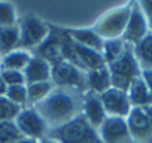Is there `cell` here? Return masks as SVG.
<instances>
[{
	"label": "cell",
	"mask_w": 152,
	"mask_h": 143,
	"mask_svg": "<svg viewBox=\"0 0 152 143\" xmlns=\"http://www.w3.org/2000/svg\"><path fill=\"white\" fill-rule=\"evenodd\" d=\"M85 93L55 87L46 98L33 106L46 122L48 128H57L82 113Z\"/></svg>",
	"instance_id": "cell-1"
},
{
	"label": "cell",
	"mask_w": 152,
	"mask_h": 143,
	"mask_svg": "<svg viewBox=\"0 0 152 143\" xmlns=\"http://www.w3.org/2000/svg\"><path fill=\"white\" fill-rule=\"evenodd\" d=\"M46 137L58 143H102L99 131L82 113L61 127L49 130Z\"/></svg>",
	"instance_id": "cell-2"
},
{
	"label": "cell",
	"mask_w": 152,
	"mask_h": 143,
	"mask_svg": "<svg viewBox=\"0 0 152 143\" xmlns=\"http://www.w3.org/2000/svg\"><path fill=\"white\" fill-rule=\"evenodd\" d=\"M109 73H110V81H112V87L121 91H128L130 85L140 78L142 75V69L139 67V63L134 57L133 52V46L127 43L122 55L113 61L112 64L107 66Z\"/></svg>",
	"instance_id": "cell-3"
},
{
	"label": "cell",
	"mask_w": 152,
	"mask_h": 143,
	"mask_svg": "<svg viewBox=\"0 0 152 143\" xmlns=\"http://www.w3.org/2000/svg\"><path fill=\"white\" fill-rule=\"evenodd\" d=\"M130 12H131V3L122 5V6H116L110 11H107L104 15H102L96 24L93 26L94 31L103 39H119L122 37L128 18H130Z\"/></svg>",
	"instance_id": "cell-4"
},
{
	"label": "cell",
	"mask_w": 152,
	"mask_h": 143,
	"mask_svg": "<svg viewBox=\"0 0 152 143\" xmlns=\"http://www.w3.org/2000/svg\"><path fill=\"white\" fill-rule=\"evenodd\" d=\"M18 27H20V42L17 49L28 51V52H33L48 37L51 30L49 23L42 21L33 14L24 15L20 20Z\"/></svg>",
	"instance_id": "cell-5"
},
{
	"label": "cell",
	"mask_w": 152,
	"mask_h": 143,
	"mask_svg": "<svg viewBox=\"0 0 152 143\" xmlns=\"http://www.w3.org/2000/svg\"><path fill=\"white\" fill-rule=\"evenodd\" d=\"M51 82L58 88L88 93L87 72L78 69L67 61H61L51 67Z\"/></svg>",
	"instance_id": "cell-6"
},
{
	"label": "cell",
	"mask_w": 152,
	"mask_h": 143,
	"mask_svg": "<svg viewBox=\"0 0 152 143\" xmlns=\"http://www.w3.org/2000/svg\"><path fill=\"white\" fill-rule=\"evenodd\" d=\"M15 124L18 125L24 137L34 139V140L45 139L49 131L46 122L43 121V118L39 115V112L34 107H24L17 116Z\"/></svg>",
	"instance_id": "cell-7"
},
{
	"label": "cell",
	"mask_w": 152,
	"mask_h": 143,
	"mask_svg": "<svg viewBox=\"0 0 152 143\" xmlns=\"http://www.w3.org/2000/svg\"><path fill=\"white\" fill-rule=\"evenodd\" d=\"M51 30L48 37L31 52L33 55L40 57L45 60L51 67L64 61L63 51H61V39H63V27H58L55 24H49Z\"/></svg>",
	"instance_id": "cell-8"
},
{
	"label": "cell",
	"mask_w": 152,
	"mask_h": 143,
	"mask_svg": "<svg viewBox=\"0 0 152 143\" xmlns=\"http://www.w3.org/2000/svg\"><path fill=\"white\" fill-rule=\"evenodd\" d=\"M97 131L102 143H134L125 118L107 116Z\"/></svg>",
	"instance_id": "cell-9"
},
{
	"label": "cell",
	"mask_w": 152,
	"mask_h": 143,
	"mask_svg": "<svg viewBox=\"0 0 152 143\" xmlns=\"http://www.w3.org/2000/svg\"><path fill=\"white\" fill-rule=\"evenodd\" d=\"M149 26L146 21V17L139 5V2H133L131 3V12H130V18L125 27V31L122 34V40L131 46H134L136 43H139L148 33H149Z\"/></svg>",
	"instance_id": "cell-10"
},
{
	"label": "cell",
	"mask_w": 152,
	"mask_h": 143,
	"mask_svg": "<svg viewBox=\"0 0 152 143\" xmlns=\"http://www.w3.org/2000/svg\"><path fill=\"white\" fill-rule=\"evenodd\" d=\"M102 104L104 107V112L107 116H116V118H127L131 107V103L128 100V96L125 91L109 88L103 94H100Z\"/></svg>",
	"instance_id": "cell-11"
},
{
	"label": "cell",
	"mask_w": 152,
	"mask_h": 143,
	"mask_svg": "<svg viewBox=\"0 0 152 143\" xmlns=\"http://www.w3.org/2000/svg\"><path fill=\"white\" fill-rule=\"evenodd\" d=\"M125 121L134 143H152V127L143 109L133 107Z\"/></svg>",
	"instance_id": "cell-12"
},
{
	"label": "cell",
	"mask_w": 152,
	"mask_h": 143,
	"mask_svg": "<svg viewBox=\"0 0 152 143\" xmlns=\"http://www.w3.org/2000/svg\"><path fill=\"white\" fill-rule=\"evenodd\" d=\"M82 115L85 116V119L96 128L99 130L100 125L104 122V119L107 118L104 107L102 104L100 96L94 94V93H85L84 96V104H82Z\"/></svg>",
	"instance_id": "cell-13"
},
{
	"label": "cell",
	"mask_w": 152,
	"mask_h": 143,
	"mask_svg": "<svg viewBox=\"0 0 152 143\" xmlns=\"http://www.w3.org/2000/svg\"><path fill=\"white\" fill-rule=\"evenodd\" d=\"M23 73H24L26 85L37 84V82H48L51 81V66L40 57L31 54V60L28 61Z\"/></svg>",
	"instance_id": "cell-14"
},
{
	"label": "cell",
	"mask_w": 152,
	"mask_h": 143,
	"mask_svg": "<svg viewBox=\"0 0 152 143\" xmlns=\"http://www.w3.org/2000/svg\"><path fill=\"white\" fill-rule=\"evenodd\" d=\"M66 34L78 45L102 52L104 40L94 31V28H64Z\"/></svg>",
	"instance_id": "cell-15"
},
{
	"label": "cell",
	"mask_w": 152,
	"mask_h": 143,
	"mask_svg": "<svg viewBox=\"0 0 152 143\" xmlns=\"http://www.w3.org/2000/svg\"><path fill=\"white\" fill-rule=\"evenodd\" d=\"M87 84H88V91L99 96L107 91L109 88H112V81H110V73L107 66L87 72Z\"/></svg>",
	"instance_id": "cell-16"
},
{
	"label": "cell",
	"mask_w": 152,
	"mask_h": 143,
	"mask_svg": "<svg viewBox=\"0 0 152 143\" xmlns=\"http://www.w3.org/2000/svg\"><path fill=\"white\" fill-rule=\"evenodd\" d=\"M128 100L131 103V107H148L152 104V94L148 90L146 84L143 82L142 78H137L128 88L127 91Z\"/></svg>",
	"instance_id": "cell-17"
},
{
	"label": "cell",
	"mask_w": 152,
	"mask_h": 143,
	"mask_svg": "<svg viewBox=\"0 0 152 143\" xmlns=\"http://www.w3.org/2000/svg\"><path fill=\"white\" fill-rule=\"evenodd\" d=\"M133 52L142 70H152V31L133 46Z\"/></svg>",
	"instance_id": "cell-18"
},
{
	"label": "cell",
	"mask_w": 152,
	"mask_h": 143,
	"mask_svg": "<svg viewBox=\"0 0 152 143\" xmlns=\"http://www.w3.org/2000/svg\"><path fill=\"white\" fill-rule=\"evenodd\" d=\"M31 60V52L23 51V49H15L5 57H2L0 69H8V70H17V72H24L27 67L28 61Z\"/></svg>",
	"instance_id": "cell-19"
},
{
	"label": "cell",
	"mask_w": 152,
	"mask_h": 143,
	"mask_svg": "<svg viewBox=\"0 0 152 143\" xmlns=\"http://www.w3.org/2000/svg\"><path fill=\"white\" fill-rule=\"evenodd\" d=\"M20 42V27H0V55L5 57L6 54L15 51Z\"/></svg>",
	"instance_id": "cell-20"
},
{
	"label": "cell",
	"mask_w": 152,
	"mask_h": 143,
	"mask_svg": "<svg viewBox=\"0 0 152 143\" xmlns=\"http://www.w3.org/2000/svg\"><path fill=\"white\" fill-rule=\"evenodd\" d=\"M27 87V103L28 107L36 106L37 103H40L43 98L48 97V94L55 88V85L48 81V82H37V84H30L26 85Z\"/></svg>",
	"instance_id": "cell-21"
},
{
	"label": "cell",
	"mask_w": 152,
	"mask_h": 143,
	"mask_svg": "<svg viewBox=\"0 0 152 143\" xmlns=\"http://www.w3.org/2000/svg\"><path fill=\"white\" fill-rule=\"evenodd\" d=\"M125 46H127V43L121 37L119 39H107V40H104L103 49H102V55H103V60H104L106 66H109L113 61H116L122 55Z\"/></svg>",
	"instance_id": "cell-22"
},
{
	"label": "cell",
	"mask_w": 152,
	"mask_h": 143,
	"mask_svg": "<svg viewBox=\"0 0 152 143\" xmlns=\"http://www.w3.org/2000/svg\"><path fill=\"white\" fill-rule=\"evenodd\" d=\"M23 137L24 136L15 124V121L0 122V143H14Z\"/></svg>",
	"instance_id": "cell-23"
},
{
	"label": "cell",
	"mask_w": 152,
	"mask_h": 143,
	"mask_svg": "<svg viewBox=\"0 0 152 143\" xmlns=\"http://www.w3.org/2000/svg\"><path fill=\"white\" fill-rule=\"evenodd\" d=\"M23 107L12 103L8 97H0V122L5 121H15Z\"/></svg>",
	"instance_id": "cell-24"
},
{
	"label": "cell",
	"mask_w": 152,
	"mask_h": 143,
	"mask_svg": "<svg viewBox=\"0 0 152 143\" xmlns=\"http://www.w3.org/2000/svg\"><path fill=\"white\" fill-rule=\"evenodd\" d=\"M18 24L15 6L9 2H0V27H11Z\"/></svg>",
	"instance_id": "cell-25"
},
{
	"label": "cell",
	"mask_w": 152,
	"mask_h": 143,
	"mask_svg": "<svg viewBox=\"0 0 152 143\" xmlns=\"http://www.w3.org/2000/svg\"><path fill=\"white\" fill-rule=\"evenodd\" d=\"M12 103L18 104L20 107H28L27 103V87L26 85H14V87H8L6 90V96Z\"/></svg>",
	"instance_id": "cell-26"
},
{
	"label": "cell",
	"mask_w": 152,
	"mask_h": 143,
	"mask_svg": "<svg viewBox=\"0 0 152 143\" xmlns=\"http://www.w3.org/2000/svg\"><path fill=\"white\" fill-rule=\"evenodd\" d=\"M0 76L3 78V81H5V84H6L8 87L26 85V79H24V73H23V72L8 70V69H0Z\"/></svg>",
	"instance_id": "cell-27"
},
{
	"label": "cell",
	"mask_w": 152,
	"mask_h": 143,
	"mask_svg": "<svg viewBox=\"0 0 152 143\" xmlns=\"http://www.w3.org/2000/svg\"><path fill=\"white\" fill-rule=\"evenodd\" d=\"M145 17H146V21H148V26H149V30L152 31V2H139Z\"/></svg>",
	"instance_id": "cell-28"
},
{
	"label": "cell",
	"mask_w": 152,
	"mask_h": 143,
	"mask_svg": "<svg viewBox=\"0 0 152 143\" xmlns=\"http://www.w3.org/2000/svg\"><path fill=\"white\" fill-rule=\"evenodd\" d=\"M140 78L143 79V82L146 84L148 90H149L151 94H152V70H142Z\"/></svg>",
	"instance_id": "cell-29"
},
{
	"label": "cell",
	"mask_w": 152,
	"mask_h": 143,
	"mask_svg": "<svg viewBox=\"0 0 152 143\" xmlns=\"http://www.w3.org/2000/svg\"><path fill=\"white\" fill-rule=\"evenodd\" d=\"M6 90H8V85L5 84L3 78L0 76V97H5L6 96Z\"/></svg>",
	"instance_id": "cell-30"
},
{
	"label": "cell",
	"mask_w": 152,
	"mask_h": 143,
	"mask_svg": "<svg viewBox=\"0 0 152 143\" xmlns=\"http://www.w3.org/2000/svg\"><path fill=\"white\" fill-rule=\"evenodd\" d=\"M143 110H145L146 118H148V121H149V124H151V127H152V104L148 106V107H143Z\"/></svg>",
	"instance_id": "cell-31"
},
{
	"label": "cell",
	"mask_w": 152,
	"mask_h": 143,
	"mask_svg": "<svg viewBox=\"0 0 152 143\" xmlns=\"http://www.w3.org/2000/svg\"><path fill=\"white\" fill-rule=\"evenodd\" d=\"M14 143H39V140H34V139H28V137H23Z\"/></svg>",
	"instance_id": "cell-32"
},
{
	"label": "cell",
	"mask_w": 152,
	"mask_h": 143,
	"mask_svg": "<svg viewBox=\"0 0 152 143\" xmlns=\"http://www.w3.org/2000/svg\"><path fill=\"white\" fill-rule=\"evenodd\" d=\"M39 143H58V142H55V140H52V139H48V137H45V139L39 140Z\"/></svg>",
	"instance_id": "cell-33"
},
{
	"label": "cell",
	"mask_w": 152,
	"mask_h": 143,
	"mask_svg": "<svg viewBox=\"0 0 152 143\" xmlns=\"http://www.w3.org/2000/svg\"><path fill=\"white\" fill-rule=\"evenodd\" d=\"M0 63H2V55H0Z\"/></svg>",
	"instance_id": "cell-34"
}]
</instances>
